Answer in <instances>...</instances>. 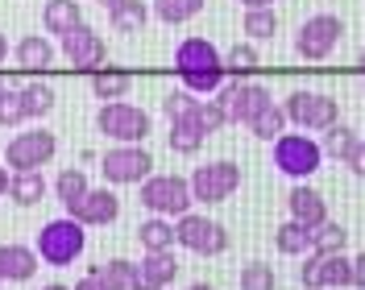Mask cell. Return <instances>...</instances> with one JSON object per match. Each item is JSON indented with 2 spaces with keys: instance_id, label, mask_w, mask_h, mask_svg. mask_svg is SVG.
I'll return each instance as SVG.
<instances>
[{
  "instance_id": "obj_48",
  "label": "cell",
  "mask_w": 365,
  "mask_h": 290,
  "mask_svg": "<svg viewBox=\"0 0 365 290\" xmlns=\"http://www.w3.org/2000/svg\"><path fill=\"white\" fill-rule=\"evenodd\" d=\"M361 67H365V50H361Z\"/></svg>"
},
{
  "instance_id": "obj_8",
  "label": "cell",
  "mask_w": 365,
  "mask_h": 290,
  "mask_svg": "<svg viewBox=\"0 0 365 290\" xmlns=\"http://www.w3.org/2000/svg\"><path fill=\"white\" fill-rule=\"evenodd\" d=\"M341 33H344V21L336 13H316V17H307V21L295 29V54L307 58V63H324V58L336 50Z\"/></svg>"
},
{
  "instance_id": "obj_15",
  "label": "cell",
  "mask_w": 365,
  "mask_h": 290,
  "mask_svg": "<svg viewBox=\"0 0 365 290\" xmlns=\"http://www.w3.org/2000/svg\"><path fill=\"white\" fill-rule=\"evenodd\" d=\"M67 216H75L83 228H108L120 216V200H116V191H108V187H91L83 200L67 207Z\"/></svg>"
},
{
  "instance_id": "obj_25",
  "label": "cell",
  "mask_w": 365,
  "mask_h": 290,
  "mask_svg": "<svg viewBox=\"0 0 365 290\" xmlns=\"http://www.w3.org/2000/svg\"><path fill=\"white\" fill-rule=\"evenodd\" d=\"M88 274H96L104 290H129L133 286V274H137V261H129V257H108V261L91 266Z\"/></svg>"
},
{
  "instance_id": "obj_13",
  "label": "cell",
  "mask_w": 365,
  "mask_h": 290,
  "mask_svg": "<svg viewBox=\"0 0 365 290\" xmlns=\"http://www.w3.org/2000/svg\"><path fill=\"white\" fill-rule=\"evenodd\" d=\"M307 290H332V286H353V257L344 253H307V261L299 269Z\"/></svg>"
},
{
  "instance_id": "obj_5",
  "label": "cell",
  "mask_w": 365,
  "mask_h": 290,
  "mask_svg": "<svg viewBox=\"0 0 365 290\" xmlns=\"http://www.w3.org/2000/svg\"><path fill=\"white\" fill-rule=\"evenodd\" d=\"M287 120L299 125L303 133H324V129H332L336 120H341V104L332 100V95H324V91H307L299 88L287 95Z\"/></svg>"
},
{
  "instance_id": "obj_45",
  "label": "cell",
  "mask_w": 365,
  "mask_h": 290,
  "mask_svg": "<svg viewBox=\"0 0 365 290\" xmlns=\"http://www.w3.org/2000/svg\"><path fill=\"white\" fill-rule=\"evenodd\" d=\"M38 290H71V286H63V282H46V286H38Z\"/></svg>"
},
{
  "instance_id": "obj_22",
  "label": "cell",
  "mask_w": 365,
  "mask_h": 290,
  "mask_svg": "<svg viewBox=\"0 0 365 290\" xmlns=\"http://www.w3.org/2000/svg\"><path fill=\"white\" fill-rule=\"evenodd\" d=\"M137 245H141V253H166V249H175V224L166 220V216L141 220L137 224Z\"/></svg>"
},
{
  "instance_id": "obj_42",
  "label": "cell",
  "mask_w": 365,
  "mask_h": 290,
  "mask_svg": "<svg viewBox=\"0 0 365 290\" xmlns=\"http://www.w3.org/2000/svg\"><path fill=\"white\" fill-rule=\"evenodd\" d=\"M71 290H104V286H100V278H96V274H88V278H79Z\"/></svg>"
},
{
  "instance_id": "obj_43",
  "label": "cell",
  "mask_w": 365,
  "mask_h": 290,
  "mask_svg": "<svg viewBox=\"0 0 365 290\" xmlns=\"http://www.w3.org/2000/svg\"><path fill=\"white\" fill-rule=\"evenodd\" d=\"M245 9H274V0H250Z\"/></svg>"
},
{
  "instance_id": "obj_14",
  "label": "cell",
  "mask_w": 365,
  "mask_h": 290,
  "mask_svg": "<svg viewBox=\"0 0 365 290\" xmlns=\"http://www.w3.org/2000/svg\"><path fill=\"white\" fill-rule=\"evenodd\" d=\"M63 54H67V63L75 71H100L104 67V58H108V46H104V38L83 21V25H75L67 38H63Z\"/></svg>"
},
{
  "instance_id": "obj_10",
  "label": "cell",
  "mask_w": 365,
  "mask_h": 290,
  "mask_svg": "<svg viewBox=\"0 0 365 290\" xmlns=\"http://www.w3.org/2000/svg\"><path fill=\"white\" fill-rule=\"evenodd\" d=\"M237 187H241V166L228 162V157L207 162V166H195V175H191V195H195V203H207V207L232 200Z\"/></svg>"
},
{
  "instance_id": "obj_21",
  "label": "cell",
  "mask_w": 365,
  "mask_h": 290,
  "mask_svg": "<svg viewBox=\"0 0 365 290\" xmlns=\"http://www.w3.org/2000/svg\"><path fill=\"white\" fill-rule=\"evenodd\" d=\"M166 141H170V150H175V154H195V150L204 145L207 133L200 129V120H195V108L187 112V116H175V120H170Z\"/></svg>"
},
{
  "instance_id": "obj_26",
  "label": "cell",
  "mask_w": 365,
  "mask_h": 290,
  "mask_svg": "<svg viewBox=\"0 0 365 290\" xmlns=\"http://www.w3.org/2000/svg\"><path fill=\"white\" fill-rule=\"evenodd\" d=\"M133 88V75L129 71H91V95L96 100H125Z\"/></svg>"
},
{
  "instance_id": "obj_38",
  "label": "cell",
  "mask_w": 365,
  "mask_h": 290,
  "mask_svg": "<svg viewBox=\"0 0 365 290\" xmlns=\"http://www.w3.org/2000/svg\"><path fill=\"white\" fill-rule=\"evenodd\" d=\"M241 290H274V266H266V261H250V266H241Z\"/></svg>"
},
{
  "instance_id": "obj_27",
  "label": "cell",
  "mask_w": 365,
  "mask_h": 290,
  "mask_svg": "<svg viewBox=\"0 0 365 290\" xmlns=\"http://www.w3.org/2000/svg\"><path fill=\"white\" fill-rule=\"evenodd\" d=\"M9 200L17 203V207H34V203H42L46 200L42 170H21V175H13V182H9Z\"/></svg>"
},
{
  "instance_id": "obj_1",
  "label": "cell",
  "mask_w": 365,
  "mask_h": 290,
  "mask_svg": "<svg viewBox=\"0 0 365 290\" xmlns=\"http://www.w3.org/2000/svg\"><path fill=\"white\" fill-rule=\"evenodd\" d=\"M175 71H179V83L191 95H216L225 88V54L207 38H182L175 46Z\"/></svg>"
},
{
  "instance_id": "obj_33",
  "label": "cell",
  "mask_w": 365,
  "mask_h": 290,
  "mask_svg": "<svg viewBox=\"0 0 365 290\" xmlns=\"http://www.w3.org/2000/svg\"><path fill=\"white\" fill-rule=\"evenodd\" d=\"M344 245H349V232L336 220H324L312 232V253H344Z\"/></svg>"
},
{
  "instance_id": "obj_7",
  "label": "cell",
  "mask_w": 365,
  "mask_h": 290,
  "mask_svg": "<svg viewBox=\"0 0 365 290\" xmlns=\"http://www.w3.org/2000/svg\"><path fill=\"white\" fill-rule=\"evenodd\" d=\"M319 162H324V150H319L316 137L307 133H282L274 141V166L287 175V179H312L319 170Z\"/></svg>"
},
{
  "instance_id": "obj_19",
  "label": "cell",
  "mask_w": 365,
  "mask_h": 290,
  "mask_svg": "<svg viewBox=\"0 0 365 290\" xmlns=\"http://www.w3.org/2000/svg\"><path fill=\"white\" fill-rule=\"evenodd\" d=\"M75 25H83V9L79 0H46L42 4V29L54 38H67Z\"/></svg>"
},
{
  "instance_id": "obj_50",
  "label": "cell",
  "mask_w": 365,
  "mask_h": 290,
  "mask_svg": "<svg viewBox=\"0 0 365 290\" xmlns=\"http://www.w3.org/2000/svg\"><path fill=\"white\" fill-rule=\"evenodd\" d=\"M0 91H4V79H0Z\"/></svg>"
},
{
  "instance_id": "obj_29",
  "label": "cell",
  "mask_w": 365,
  "mask_h": 290,
  "mask_svg": "<svg viewBox=\"0 0 365 290\" xmlns=\"http://www.w3.org/2000/svg\"><path fill=\"white\" fill-rule=\"evenodd\" d=\"M21 91V104H25V116L29 120H42V116H50L54 112V88L50 83H42V79H34V83H25V88H17Z\"/></svg>"
},
{
  "instance_id": "obj_32",
  "label": "cell",
  "mask_w": 365,
  "mask_h": 290,
  "mask_svg": "<svg viewBox=\"0 0 365 290\" xmlns=\"http://www.w3.org/2000/svg\"><path fill=\"white\" fill-rule=\"evenodd\" d=\"M204 4L207 0H154V17L162 25H182V21H191V17H200Z\"/></svg>"
},
{
  "instance_id": "obj_24",
  "label": "cell",
  "mask_w": 365,
  "mask_h": 290,
  "mask_svg": "<svg viewBox=\"0 0 365 290\" xmlns=\"http://www.w3.org/2000/svg\"><path fill=\"white\" fill-rule=\"evenodd\" d=\"M312 232L316 228H307V224H299V220H287L274 228V245L287 257H303V253H312Z\"/></svg>"
},
{
  "instance_id": "obj_12",
  "label": "cell",
  "mask_w": 365,
  "mask_h": 290,
  "mask_svg": "<svg viewBox=\"0 0 365 290\" xmlns=\"http://www.w3.org/2000/svg\"><path fill=\"white\" fill-rule=\"evenodd\" d=\"M175 245L191 249V253H200V257H216V253L228 249V232H225V224L207 220L200 212H187V216L175 220Z\"/></svg>"
},
{
  "instance_id": "obj_49",
  "label": "cell",
  "mask_w": 365,
  "mask_h": 290,
  "mask_svg": "<svg viewBox=\"0 0 365 290\" xmlns=\"http://www.w3.org/2000/svg\"><path fill=\"white\" fill-rule=\"evenodd\" d=\"M237 4H250V0H237Z\"/></svg>"
},
{
  "instance_id": "obj_20",
  "label": "cell",
  "mask_w": 365,
  "mask_h": 290,
  "mask_svg": "<svg viewBox=\"0 0 365 290\" xmlns=\"http://www.w3.org/2000/svg\"><path fill=\"white\" fill-rule=\"evenodd\" d=\"M13 54H17V63H21L25 71H46L50 63H54V42L46 38V33H25L21 42L13 46Z\"/></svg>"
},
{
  "instance_id": "obj_36",
  "label": "cell",
  "mask_w": 365,
  "mask_h": 290,
  "mask_svg": "<svg viewBox=\"0 0 365 290\" xmlns=\"http://www.w3.org/2000/svg\"><path fill=\"white\" fill-rule=\"evenodd\" d=\"M195 120H200V129L212 137V133H220V129L228 125V112H225V104L212 95V100H200V104H195Z\"/></svg>"
},
{
  "instance_id": "obj_4",
  "label": "cell",
  "mask_w": 365,
  "mask_h": 290,
  "mask_svg": "<svg viewBox=\"0 0 365 290\" xmlns=\"http://www.w3.org/2000/svg\"><path fill=\"white\" fill-rule=\"evenodd\" d=\"M191 179H182V175H150V179L141 182V207H150L154 216H187L191 212Z\"/></svg>"
},
{
  "instance_id": "obj_46",
  "label": "cell",
  "mask_w": 365,
  "mask_h": 290,
  "mask_svg": "<svg viewBox=\"0 0 365 290\" xmlns=\"http://www.w3.org/2000/svg\"><path fill=\"white\" fill-rule=\"evenodd\" d=\"M187 290H216V286H207V282H195V286H187Z\"/></svg>"
},
{
  "instance_id": "obj_18",
  "label": "cell",
  "mask_w": 365,
  "mask_h": 290,
  "mask_svg": "<svg viewBox=\"0 0 365 290\" xmlns=\"http://www.w3.org/2000/svg\"><path fill=\"white\" fill-rule=\"evenodd\" d=\"M287 207H291V220L307 224V228H319V224L328 220V203H324V195H319L316 187H303V182L287 195Z\"/></svg>"
},
{
  "instance_id": "obj_47",
  "label": "cell",
  "mask_w": 365,
  "mask_h": 290,
  "mask_svg": "<svg viewBox=\"0 0 365 290\" xmlns=\"http://www.w3.org/2000/svg\"><path fill=\"white\" fill-rule=\"evenodd\" d=\"M96 4H104V9H113V4H116V0H96Z\"/></svg>"
},
{
  "instance_id": "obj_16",
  "label": "cell",
  "mask_w": 365,
  "mask_h": 290,
  "mask_svg": "<svg viewBox=\"0 0 365 290\" xmlns=\"http://www.w3.org/2000/svg\"><path fill=\"white\" fill-rule=\"evenodd\" d=\"M179 274V261H175V249L166 253H141L137 261V274H133V286L129 290H166Z\"/></svg>"
},
{
  "instance_id": "obj_51",
  "label": "cell",
  "mask_w": 365,
  "mask_h": 290,
  "mask_svg": "<svg viewBox=\"0 0 365 290\" xmlns=\"http://www.w3.org/2000/svg\"><path fill=\"white\" fill-rule=\"evenodd\" d=\"M361 91H365V79H361Z\"/></svg>"
},
{
  "instance_id": "obj_30",
  "label": "cell",
  "mask_w": 365,
  "mask_h": 290,
  "mask_svg": "<svg viewBox=\"0 0 365 290\" xmlns=\"http://www.w3.org/2000/svg\"><path fill=\"white\" fill-rule=\"evenodd\" d=\"M287 125H291V120H287V108H282V104H270V108L257 112L245 129H250L253 137H262V141H278V137L287 133Z\"/></svg>"
},
{
  "instance_id": "obj_40",
  "label": "cell",
  "mask_w": 365,
  "mask_h": 290,
  "mask_svg": "<svg viewBox=\"0 0 365 290\" xmlns=\"http://www.w3.org/2000/svg\"><path fill=\"white\" fill-rule=\"evenodd\" d=\"M344 166H349L353 175H361V179H365V141H361V145H357V150H353V157H349Z\"/></svg>"
},
{
  "instance_id": "obj_3",
  "label": "cell",
  "mask_w": 365,
  "mask_h": 290,
  "mask_svg": "<svg viewBox=\"0 0 365 290\" xmlns=\"http://www.w3.org/2000/svg\"><path fill=\"white\" fill-rule=\"evenodd\" d=\"M96 133H104L113 145H141L150 137V112L125 100H108L96 112Z\"/></svg>"
},
{
  "instance_id": "obj_11",
  "label": "cell",
  "mask_w": 365,
  "mask_h": 290,
  "mask_svg": "<svg viewBox=\"0 0 365 290\" xmlns=\"http://www.w3.org/2000/svg\"><path fill=\"white\" fill-rule=\"evenodd\" d=\"M216 100L225 104L228 125H250L257 112L274 104L270 88H266V83H257V79H232V83H225V88L216 91Z\"/></svg>"
},
{
  "instance_id": "obj_9",
  "label": "cell",
  "mask_w": 365,
  "mask_h": 290,
  "mask_svg": "<svg viewBox=\"0 0 365 290\" xmlns=\"http://www.w3.org/2000/svg\"><path fill=\"white\" fill-rule=\"evenodd\" d=\"M54 154H58V137L38 125V129L17 133L9 145H4V166H9L13 175H21V170H42Z\"/></svg>"
},
{
  "instance_id": "obj_34",
  "label": "cell",
  "mask_w": 365,
  "mask_h": 290,
  "mask_svg": "<svg viewBox=\"0 0 365 290\" xmlns=\"http://www.w3.org/2000/svg\"><path fill=\"white\" fill-rule=\"evenodd\" d=\"M245 33L253 42H266L278 33V13L274 9H245Z\"/></svg>"
},
{
  "instance_id": "obj_17",
  "label": "cell",
  "mask_w": 365,
  "mask_h": 290,
  "mask_svg": "<svg viewBox=\"0 0 365 290\" xmlns=\"http://www.w3.org/2000/svg\"><path fill=\"white\" fill-rule=\"evenodd\" d=\"M38 266H42V257L34 245H17V241L0 245V282H29Z\"/></svg>"
},
{
  "instance_id": "obj_37",
  "label": "cell",
  "mask_w": 365,
  "mask_h": 290,
  "mask_svg": "<svg viewBox=\"0 0 365 290\" xmlns=\"http://www.w3.org/2000/svg\"><path fill=\"white\" fill-rule=\"evenodd\" d=\"M25 120H29V116H25L21 91L4 88V91H0V129H17V125H25Z\"/></svg>"
},
{
  "instance_id": "obj_52",
  "label": "cell",
  "mask_w": 365,
  "mask_h": 290,
  "mask_svg": "<svg viewBox=\"0 0 365 290\" xmlns=\"http://www.w3.org/2000/svg\"><path fill=\"white\" fill-rule=\"evenodd\" d=\"M361 141H365V137H361Z\"/></svg>"
},
{
  "instance_id": "obj_41",
  "label": "cell",
  "mask_w": 365,
  "mask_h": 290,
  "mask_svg": "<svg viewBox=\"0 0 365 290\" xmlns=\"http://www.w3.org/2000/svg\"><path fill=\"white\" fill-rule=\"evenodd\" d=\"M353 286L365 290V253H357V257H353Z\"/></svg>"
},
{
  "instance_id": "obj_31",
  "label": "cell",
  "mask_w": 365,
  "mask_h": 290,
  "mask_svg": "<svg viewBox=\"0 0 365 290\" xmlns=\"http://www.w3.org/2000/svg\"><path fill=\"white\" fill-rule=\"evenodd\" d=\"M91 191L88 175L79 170V166H67V170H58V179H54V195H58V203L63 207H71V203H79L83 195Z\"/></svg>"
},
{
  "instance_id": "obj_39",
  "label": "cell",
  "mask_w": 365,
  "mask_h": 290,
  "mask_svg": "<svg viewBox=\"0 0 365 290\" xmlns=\"http://www.w3.org/2000/svg\"><path fill=\"white\" fill-rule=\"evenodd\" d=\"M195 104H200V100H195V95H191L187 88L166 91V95H162V112H166V120H175V116H187V112L195 108Z\"/></svg>"
},
{
  "instance_id": "obj_2",
  "label": "cell",
  "mask_w": 365,
  "mask_h": 290,
  "mask_svg": "<svg viewBox=\"0 0 365 290\" xmlns=\"http://www.w3.org/2000/svg\"><path fill=\"white\" fill-rule=\"evenodd\" d=\"M34 249H38V257H42L46 266L67 269V266H75V261L83 257L88 232H83V224L75 220V216H58V220H46L42 228H38Z\"/></svg>"
},
{
  "instance_id": "obj_35",
  "label": "cell",
  "mask_w": 365,
  "mask_h": 290,
  "mask_svg": "<svg viewBox=\"0 0 365 290\" xmlns=\"http://www.w3.org/2000/svg\"><path fill=\"white\" fill-rule=\"evenodd\" d=\"M253 67H257V46H253V42H237L225 54V71H228V75H237V79H245Z\"/></svg>"
},
{
  "instance_id": "obj_23",
  "label": "cell",
  "mask_w": 365,
  "mask_h": 290,
  "mask_svg": "<svg viewBox=\"0 0 365 290\" xmlns=\"http://www.w3.org/2000/svg\"><path fill=\"white\" fill-rule=\"evenodd\" d=\"M145 21H150V4L145 0H116L108 9V25L116 33H141Z\"/></svg>"
},
{
  "instance_id": "obj_6",
  "label": "cell",
  "mask_w": 365,
  "mask_h": 290,
  "mask_svg": "<svg viewBox=\"0 0 365 290\" xmlns=\"http://www.w3.org/2000/svg\"><path fill=\"white\" fill-rule=\"evenodd\" d=\"M100 175L108 187H141V182L154 175V157L145 145H113V150H104L100 157Z\"/></svg>"
},
{
  "instance_id": "obj_28",
  "label": "cell",
  "mask_w": 365,
  "mask_h": 290,
  "mask_svg": "<svg viewBox=\"0 0 365 290\" xmlns=\"http://www.w3.org/2000/svg\"><path fill=\"white\" fill-rule=\"evenodd\" d=\"M361 145V137L353 133L349 125H332V129H324V137H319V150H324V157H336V162H349L353 157V150Z\"/></svg>"
},
{
  "instance_id": "obj_44",
  "label": "cell",
  "mask_w": 365,
  "mask_h": 290,
  "mask_svg": "<svg viewBox=\"0 0 365 290\" xmlns=\"http://www.w3.org/2000/svg\"><path fill=\"white\" fill-rule=\"evenodd\" d=\"M4 58H9V38L0 33V63H4Z\"/></svg>"
}]
</instances>
